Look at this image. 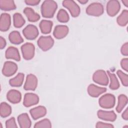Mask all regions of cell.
Masks as SVG:
<instances>
[{
  "label": "cell",
  "mask_w": 128,
  "mask_h": 128,
  "mask_svg": "<svg viewBox=\"0 0 128 128\" xmlns=\"http://www.w3.org/2000/svg\"><path fill=\"white\" fill-rule=\"evenodd\" d=\"M122 2L123 3V4L126 7H128V0H122Z\"/></svg>",
  "instance_id": "obj_42"
},
{
  "label": "cell",
  "mask_w": 128,
  "mask_h": 128,
  "mask_svg": "<svg viewBox=\"0 0 128 128\" xmlns=\"http://www.w3.org/2000/svg\"><path fill=\"white\" fill-rule=\"evenodd\" d=\"M10 42L14 44H19L24 42V40L18 31L12 32L8 36Z\"/></svg>",
  "instance_id": "obj_23"
},
{
  "label": "cell",
  "mask_w": 128,
  "mask_h": 128,
  "mask_svg": "<svg viewBox=\"0 0 128 128\" xmlns=\"http://www.w3.org/2000/svg\"><path fill=\"white\" fill-rule=\"evenodd\" d=\"M39 102L38 96L34 93L28 92L24 94L23 104L26 107H30L37 104Z\"/></svg>",
  "instance_id": "obj_12"
},
{
  "label": "cell",
  "mask_w": 128,
  "mask_h": 128,
  "mask_svg": "<svg viewBox=\"0 0 128 128\" xmlns=\"http://www.w3.org/2000/svg\"><path fill=\"white\" fill-rule=\"evenodd\" d=\"M38 47L44 51H46L52 48L54 40L50 36H41L37 41Z\"/></svg>",
  "instance_id": "obj_4"
},
{
  "label": "cell",
  "mask_w": 128,
  "mask_h": 128,
  "mask_svg": "<svg viewBox=\"0 0 128 128\" xmlns=\"http://www.w3.org/2000/svg\"><path fill=\"white\" fill-rule=\"evenodd\" d=\"M11 19L10 15L8 13H2L0 16V30L2 32L7 31L10 26Z\"/></svg>",
  "instance_id": "obj_17"
},
{
  "label": "cell",
  "mask_w": 128,
  "mask_h": 128,
  "mask_svg": "<svg viewBox=\"0 0 128 128\" xmlns=\"http://www.w3.org/2000/svg\"><path fill=\"white\" fill-rule=\"evenodd\" d=\"M57 8L58 5L55 1L52 0H44L41 6L42 14L44 18H52Z\"/></svg>",
  "instance_id": "obj_1"
},
{
  "label": "cell",
  "mask_w": 128,
  "mask_h": 128,
  "mask_svg": "<svg viewBox=\"0 0 128 128\" xmlns=\"http://www.w3.org/2000/svg\"><path fill=\"white\" fill-rule=\"evenodd\" d=\"M52 127V124L50 120L48 118H44L34 124V128H50Z\"/></svg>",
  "instance_id": "obj_32"
},
{
  "label": "cell",
  "mask_w": 128,
  "mask_h": 128,
  "mask_svg": "<svg viewBox=\"0 0 128 128\" xmlns=\"http://www.w3.org/2000/svg\"><path fill=\"white\" fill-rule=\"evenodd\" d=\"M21 51L24 59L26 60H31L34 56V46L32 43L26 42L22 46Z\"/></svg>",
  "instance_id": "obj_5"
},
{
  "label": "cell",
  "mask_w": 128,
  "mask_h": 128,
  "mask_svg": "<svg viewBox=\"0 0 128 128\" xmlns=\"http://www.w3.org/2000/svg\"><path fill=\"white\" fill-rule=\"evenodd\" d=\"M118 76L120 78L123 86H128V74L124 73L120 70H118L116 72Z\"/></svg>",
  "instance_id": "obj_33"
},
{
  "label": "cell",
  "mask_w": 128,
  "mask_h": 128,
  "mask_svg": "<svg viewBox=\"0 0 128 128\" xmlns=\"http://www.w3.org/2000/svg\"><path fill=\"white\" fill-rule=\"evenodd\" d=\"M106 12L110 16H115L120 9V2L116 0H109L106 4Z\"/></svg>",
  "instance_id": "obj_9"
},
{
  "label": "cell",
  "mask_w": 128,
  "mask_h": 128,
  "mask_svg": "<svg viewBox=\"0 0 128 128\" xmlns=\"http://www.w3.org/2000/svg\"><path fill=\"white\" fill-rule=\"evenodd\" d=\"M18 121L21 128H29L31 126V120L26 113L20 114L18 117Z\"/></svg>",
  "instance_id": "obj_20"
},
{
  "label": "cell",
  "mask_w": 128,
  "mask_h": 128,
  "mask_svg": "<svg viewBox=\"0 0 128 128\" xmlns=\"http://www.w3.org/2000/svg\"><path fill=\"white\" fill-rule=\"evenodd\" d=\"M12 113V108L6 102H2L0 106V114L2 118L9 116Z\"/></svg>",
  "instance_id": "obj_28"
},
{
  "label": "cell",
  "mask_w": 128,
  "mask_h": 128,
  "mask_svg": "<svg viewBox=\"0 0 128 128\" xmlns=\"http://www.w3.org/2000/svg\"><path fill=\"white\" fill-rule=\"evenodd\" d=\"M121 53L122 55L124 56H128V43H124L120 49Z\"/></svg>",
  "instance_id": "obj_37"
},
{
  "label": "cell",
  "mask_w": 128,
  "mask_h": 128,
  "mask_svg": "<svg viewBox=\"0 0 128 128\" xmlns=\"http://www.w3.org/2000/svg\"><path fill=\"white\" fill-rule=\"evenodd\" d=\"M14 26L15 28H20L22 27L25 24V20L22 16L18 12L15 13L13 16Z\"/></svg>",
  "instance_id": "obj_29"
},
{
  "label": "cell",
  "mask_w": 128,
  "mask_h": 128,
  "mask_svg": "<svg viewBox=\"0 0 128 128\" xmlns=\"http://www.w3.org/2000/svg\"><path fill=\"white\" fill-rule=\"evenodd\" d=\"M122 118L124 120H128V108H126L125 110L123 112L122 115Z\"/></svg>",
  "instance_id": "obj_40"
},
{
  "label": "cell",
  "mask_w": 128,
  "mask_h": 128,
  "mask_svg": "<svg viewBox=\"0 0 128 128\" xmlns=\"http://www.w3.org/2000/svg\"><path fill=\"white\" fill-rule=\"evenodd\" d=\"M30 113L32 118L34 120H38L44 116L46 114V108L42 106H40L30 110Z\"/></svg>",
  "instance_id": "obj_16"
},
{
  "label": "cell",
  "mask_w": 128,
  "mask_h": 128,
  "mask_svg": "<svg viewBox=\"0 0 128 128\" xmlns=\"http://www.w3.org/2000/svg\"><path fill=\"white\" fill-rule=\"evenodd\" d=\"M24 13L26 16L28 21L30 22H36L40 18V16L35 12L34 10L29 7H26L24 10Z\"/></svg>",
  "instance_id": "obj_21"
},
{
  "label": "cell",
  "mask_w": 128,
  "mask_h": 128,
  "mask_svg": "<svg viewBox=\"0 0 128 128\" xmlns=\"http://www.w3.org/2000/svg\"><path fill=\"white\" fill-rule=\"evenodd\" d=\"M116 98L114 94H106L102 96L98 100L100 106L104 108H110L114 106Z\"/></svg>",
  "instance_id": "obj_2"
},
{
  "label": "cell",
  "mask_w": 128,
  "mask_h": 128,
  "mask_svg": "<svg viewBox=\"0 0 128 128\" xmlns=\"http://www.w3.org/2000/svg\"><path fill=\"white\" fill-rule=\"evenodd\" d=\"M6 128H18L14 118L12 117L10 119L8 120L6 122Z\"/></svg>",
  "instance_id": "obj_34"
},
{
  "label": "cell",
  "mask_w": 128,
  "mask_h": 128,
  "mask_svg": "<svg viewBox=\"0 0 128 128\" xmlns=\"http://www.w3.org/2000/svg\"><path fill=\"white\" fill-rule=\"evenodd\" d=\"M62 6L68 10L73 17H77L80 14V10L78 5L72 0H66L62 2Z\"/></svg>",
  "instance_id": "obj_7"
},
{
  "label": "cell",
  "mask_w": 128,
  "mask_h": 128,
  "mask_svg": "<svg viewBox=\"0 0 128 128\" xmlns=\"http://www.w3.org/2000/svg\"><path fill=\"white\" fill-rule=\"evenodd\" d=\"M5 56L7 59H12L16 61H20V60L18 50L14 46H10L7 48L6 51Z\"/></svg>",
  "instance_id": "obj_19"
},
{
  "label": "cell",
  "mask_w": 128,
  "mask_h": 128,
  "mask_svg": "<svg viewBox=\"0 0 128 128\" xmlns=\"http://www.w3.org/2000/svg\"><path fill=\"white\" fill-rule=\"evenodd\" d=\"M18 70L17 64L12 61H6L4 63L2 70V74L6 76L14 75Z\"/></svg>",
  "instance_id": "obj_10"
},
{
  "label": "cell",
  "mask_w": 128,
  "mask_h": 128,
  "mask_svg": "<svg viewBox=\"0 0 128 128\" xmlns=\"http://www.w3.org/2000/svg\"><path fill=\"white\" fill-rule=\"evenodd\" d=\"M38 85V79L33 74H29L27 76L24 86V88L26 90H34Z\"/></svg>",
  "instance_id": "obj_11"
},
{
  "label": "cell",
  "mask_w": 128,
  "mask_h": 128,
  "mask_svg": "<svg viewBox=\"0 0 128 128\" xmlns=\"http://www.w3.org/2000/svg\"><path fill=\"white\" fill-rule=\"evenodd\" d=\"M78 2H80V4H86L87 2H88V0H78Z\"/></svg>",
  "instance_id": "obj_41"
},
{
  "label": "cell",
  "mask_w": 128,
  "mask_h": 128,
  "mask_svg": "<svg viewBox=\"0 0 128 128\" xmlns=\"http://www.w3.org/2000/svg\"><path fill=\"white\" fill-rule=\"evenodd\" d=\"M117 23L120 26H125L128 22V10H124L118 16L116 19Z\"/></svg>",
  "instance_id": "obj_27"
},
{
  "label": "cell",
  "mask_w": 128,
  "mask_h": 128,
  "mask_svg": "<svg viewBox=\"0 0 128 128\" xmlns=\"http://www.w3.org/2000/svg\"><path fill=\"white\" fill-rule=\"evenodd\" d=\"M6 46V41L5 39L2 36L0 37V49L4 48Z\"/></svg>",
  "instance_id": "obj_39"
},
{
  "label": "cell",
  "mask_w": 128,
  "mask_h": 128,
  "mask_svg": "<svg viewBox=\"0 0 128 128\" xmlns=\"http://www.w3.org/2000/svg\"><path fill=\"white\" fill-rule=\"evenodd\" d=\"M57 20L61 22H66L69 20V16L67 12L64 9L59 10L57 14Z\"/></svg>",
  "instance_id": "obj_31"
},
{
  "label": "cell",
  "mask_w": 128,
  "mask_h": 128,
  "mask_svg": "<svg viewBox=\"0 0 128 128\" xmlns=\"http://www.w3.org/2000/svg\"><path fill=\"white\" fill-rule=\"evenodd\" d=\"M24 75L23 73H18L15 77L10 79L9 81L10 84L14 87H18L22 85Z\"/></svg>",
  "instance_id": "obj_25"
},
{
  "label": "cell",
  "mask_w": 128,
  "mask_h": 128,
  "mask_svg": "<svg viewBox=\"0 0 128 128\" xmlns=\"http://www.w3.org/2000/svg\"><path fill=\"white\" fill-rule=\"evenodd\" d=\"M8 100L12 104H18L20 102L22 99V94L18 90H10L6 94Z\"/></svg>",
  "instance_id": "obj_18"
},
{
  "label": "cell",
  "mask_w": 128,
  "mask_h": 128,
  "mask_svg": "<svg viewBox=\"0 0 128 128\" xmlns=\"http://www.w3.org/2000/svg\"><path fill=\"white\" fill-rule=\"evenodd\" d=\"M120 66L123 70L125 71H128V58H124L120 62Z\"/></svg>",
  "instance_id": "obj_36"
},
{
  "label": "cell",
  "mask_w": 128,
  "mask_h": 128,
  "mask_svg": "<svg viewBox=\"0 0 128 128\" xmlns=\"http://www.w3.org/2000/svg\"><path fill=\"white\" fill-rule=\"evenodd\" d=\"M53 22L50 20H43L40 23L39 26L41 32L44 34L50 33L52 30Z\"/></svg>",
  "instance_id": "obj_22"
},
{
  "label": "cell",
  "mask_w": 128,
  "mask_h": 128,
  "mask_svg": "<svg viewBox=\"0 0 128 128\" xmlns=\"http://www.w3.org/2000/svg\"><path fill=\"white\" fill-rule=\"evenodd\" d=\"M96 127L97 128H114V126L110 124H108L103 122H98L96 125Z\"/></svg>",
  "instance_id": "obj_35"
},
{
  "label": "cell",
  "mask_w": 128,
  "mask_h": 128,
  "mask_svg": "<svg viewBox=\"0 0 128 128\" xmlns=\"http://www.w3.org/2000/svg\"><path fill=\"white\" fill-rule=\"evenodd\" d=\"M104 12V6L101 3L92 2L89 4L86 8V13L92 16H98Z\"/></svg>",
  "instance_id": "obj_3"
},
{
  "label": "cell",
  "mask_w": 128,
  "mask_h": 128,
  "mask_svg": "<svg viewBox=\"0 0 128 128\" xmlns=\"http://www.w3.org/2000/svg\"><path fill=\"white\" fill-rule=\"evenodd\" d=\"M98 116L99 118L110 122H114L116 118V115L112 111H106L103 110H98L97 112Z\"/></svg>",
  "instance_id": "obj_13"
},
{
  "label": "cell",
  "mask_w": 128,
  "mask_h": 128,
  "mask_svg": "<svg viewBox=\"0 0 128 128\" xmlns=\"http://www.w3.org/2000/svg\"><path fill=\"white\" fill-rule=\"evenodd\" d=\"M0 8L5 11L14 10L16 8V6L14 0H0Z\"/></svg>",
  "instance_id": "obj_24"
},
{
  "label": "cell",
  "mask_w": 128,
  "mask_h": 128,
  "mask_svg": "<svg viewBox=\"0 0 128 128\" xmlns=\"http://www.w3.org/2000/svg\"><path fill=\"white\" fill-rule=\"evenodd\" d=\"M68 33V28L65 25H58L54 28L53 34L57 39L64 38Z\"/></svg>",
  "instance_id": "obj_15"
},
{
  "label": "cell",
  "mask_w": 128,
  "mask_h": 128,
  "mask_svg": "<svg viewBox=\"0 0 128 128\" xmlns=\"http://www.w3.org/2000/svg\"><path fill=\"white\" fill-rule=\"evenodd\" d=\"M40 1V0H24V2L28 4L30 6H36L38 5Z\"/></svg>",
  "instance_id": "obj_38"
},
{
  "label": "cell",
  "mask_w": 128,
  "mask_h": 128,
  "mask_svg": "<svg viewBox=\"0 0 128 128\" xmlns=\"http://www.w3.org/2000/svg\"><path fill=\"white\" fill-rule=\"evenodd\" d=\"M108 76L110 78V88L112 90H116L119 88L120 87V83L119 82L116 76L112 73L110 72V71H107Z\"/></svg>",
  "instance_id": "obj_30"
},
{
  "label": "cell",
  "mask_w": 128,
  "mask_h": 128,
  "mask_svg": "<svg viewBox=\"0 0 128 128\" xmlns=\"http://www.w3.org/2000/svg\"><path fill=\"white\" fill-rule=\"evenodd\" d=\"M92 80L96 83L102 86H107L109 82L108 76L102 70H96L93 74Z\"/></svg>",
  "instance_id": "obj_6"
},
{
  "label": "cell",
  "mask_w": 128,
  "mask_h": 128,
  "mask_svg": "<svg viewBox=\"0 0 128 128\" xmlns=\"http://www.w3.org/2000/svg\"><path fill=\"white\" fill-rule=\"evenodd\" d=\"M128 103V98L127 96L124 94H121L118 96V105L116 108V112L118 113L120 112L125 106Z\"/></svg>",
  "instance_id": "obj_26"
},
{
  "label": "cell",
  "mask_w": 128,
  "mask_h": 128,
  "mask_svg": "<svg viewBox=\"0 0 128 128\" xmlns=\"http://www.w3.org/2000/svg\"><path fill=\"white\" fill-rule=\"evenodd\" d=\"M106 88L100 87L94 84H90L87 88V91L88 94L90 96L94 98L98 97L100 95L106 92Z\"/></svg>",
  "instance_id": "obj_14"
},
{
  "label": "cell",
  "mask_w": 128,
  "mask_h": 128,
  "mask_svg": "<svg viewBox=\"0 0 128 128\" xmlns=\"http://www.w3.org/2000/svg\"><path fill=\"white\" fill-rule=\"evenodd\" d=\"M22 34L26 39L33 40L38 36V30L34 25L28 24L22 30Z\"/></svg>",
  "instance_id": "obj_8"
}]
</instances>
